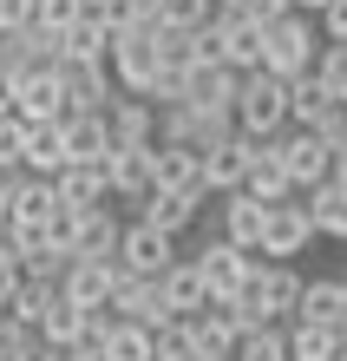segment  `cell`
I'll return each mask as SVG.
<instances>
[{"label":"cell","instance_id":"6da1fadb","mask_svg":"<svg viewBox=\"0 0 347 361\" xmlns=\"http://www.w3.org/2000/svg\"><path fill=\"white\" fill-rule=\"evenodd\" d=\"M301 283H308V276H301L295 263H255V276L243 289H236V315H243V329L255 335V329H289L295 322V302H301Z\"/></svg>","mask_w":347,"mask_h":361},{"label":"cell","instance_id":"7a4b0ae2","mask_svg":"<svg viewBox=\"0 0 347 361\" xmlns=\"http://www.w3.org/2000/svg\"><path fill=\"white\" fill-rule=\"evenodd\" d=\"M229 118H236V132L255 138V145H269L289 132V86L269 73H249L243 86H236V105H229Z\"/></svg>","mask_w":347,"mask_h":361},{"label":"cell","instance_id":"3957f363","mask_svg":"<svg viewBox=\"0 0 347 361\" xmlns=\"http://www.w3.org/2000/svg\"><path fill=\"white\" fill-rule=\"evenodd\" d=\"M315 59H321V33H315V20L282 13L275 27L263 33V73L282 79V86H295L301 73H315Z\"/></svg>","mask_w":347,"mask_h":361},{"label":"cell","instance_id":"277c9868","mask_svg":"<svg viewBox=\"0 0 347 361\" xmlns=\"http://www.w3.org/2000/svg\"><path fill=\"white\" fill-rule=\"evenodd\" d=\"M158 27L151 20H138V27H118L112 33V59H105V73H112V86L118 92H132V99H144V86L158 79Z\"/></svg>","mask_w":347,"mask_h":361},{"label":"cell","instance_id":"5b68a950","mask_svg":"<svg viewBox=\"0 0 347 361\" xmlns=\"http://www.w3.org/2000/svg\"><path fill=\"white\" fill-rule=\"evenodd\" d=\"M190 263H197V276H203V289H210V302H236V289L255 276V250H236V243H223V237H203V243H190L184 250Z\"/></svg>","mask_w":347,"mask_h":361},{"label":"cell","instance_id":"8992f818","mask_svg":"<svg viewBox=\"0 0 347 361\" xmlns=\"http://www.w3.org/2000/svg\"><path fill=\"white\" fill-rule=\"evenodd\" d=\"M184 257V243L177 237H158L151 224H125V237H118V276H144V283H158V276Z\"/></svg>","mask_w":347,"mask_h":361},{"label":"cell","instance_id":"52a82bcc","mask_svg":"<svg viewBox=\"0 0 347 361\" xmlns=\"http://www.w3.org/2000/svg\"><path fill=\"white\" fill-rule=\"evenodd\" d=\"M315 250V224H308V210L295 204H275L269 210V224H263V243H255V257L263 263H295V257H308Z\"/></svg>","mask_w":347,"mask_h":361},{"label":"cell","instance_id":"ba28073f","mask_svg":"<svg viewBox=\"0 0 347 361\" xmlns=\"http://www.w3.org/2000/svg\"><path fill=\"white\" fill-rule=\"evenodd\" d=\"M275 152H282V164H289L295 190H315V184L334 178V145L315 138V132H295V125H289V132L275 138Z\"/></svg>","mask_w":347,"mask_h":361},{"label":"cell","instance_id":"9c48e42d","mask_svg":"<svg viewBox=\"0 0 347 361\" xmlns=\"http://www.w3.org/2000/svg\"><path fill=\"white\" fill-rule=\"evenodd\" d=\"M105 132H112V152H151V145H158V105L118 92L105 105Z\"/></svg>","mask_w":347,"mask_h":361},{"label":"cell","instance_id":"30bf717a","mask_svg":"<svg viewBox=\"0 0 347 361\" xmlns=\"http://www.w3.org/2000/svg\"><path fill=\"white\" fill-rule=\"evenodd\" d=\"M112 289H118V263H92V257H72L66 276H59V295L72 309H112Z\"/></svg>","mask_w":347,"mask_h":361},{"label":"cell","instance_id":"8fae6325","mask_svg":"<svg viewBox=\"0 0 347 361\" xmlns=\"http://www.w3.org/2000/svg\"><path fill=\"white\" fill-rule=\"evenodd\" d=\"M151 178H158V190H177V197L210 204V184H203V158H197V152H177V145H151Z\"/></svg>","mask_w":347,"mask_h":361},{"label":"cell","instance_id":"7c38bea8","mask_svg":"<svg viewBox=\"0 0 347 361\" xmlns=\"http://www.w3.org/2000/svg\"><path fill=\"white\" fill-rule=\"evenodd\" d=\"M158 295H164V309H170V322H197V315L210 309V289H203V276L190 257H177L164 276H158Z\"/></svg>","mask_w":347,"mask_h":361},{"label":"cell","instance_id":"4fadbf2b","mask_svg":"<svg viewBox=\"0 0 347 361\" xmlns=\"http://www.w3.org/2000/svg\"><path fill=\"white\" fill-rule=\"evenodd\" d=\"M59 92H66V112H105L118 99L112 73L105 66H79V59H59Z\"/></svg>","mask_w":347,"mask_h":361},{"label":"cell","instance_id":"5bb4252c","mask_svg":"<svg viewBox=\"0 0 347 361\" xmlns=\"http://www.w3.org/2000/svg\"><path fill=\"white\" fill-rule=\"evenodd\" d=\"M13 118H20V125H59V118H66V92H59V73L13 79Z\"/></svg>","mask_w":347,"mask_h":361},{"label":"cell","instance_id":"9a60e30c","mask_svg":"<svg viewBox=\"0 0 347 361\" xmlns=\"http://www.w3.org/2000/svg\"><path fill=\"white\" fill-rule=\"evenodd\" d=\"M249 152H255V138H223L216 152H203V184H210V197H236V190L249 184Z\"/></svg>","mask_w":347,"mask_h":361},{"label":"cell","instance_id":"2e32d148","mask_svg":"<svg viewBox=\"0 0 347 361\" xmlns=\"http://www.w3.org/2000/svg\"><path fill=\"white\" fill-rule=\"evenodd\" d=\"M243 190H249L255 204H269V210L301 197V190H295V178H289V164H282V152H275V138L249 152V184H243Z\"/></svg>","mask_w":347,"mask_h":361},{"label":"cell","instance_id":"e0dca14e","mask_svg":"<svg viewBox=\"0 0 347 361\" xmlns=\"http://www.w3.org/2000/svg\"><path fill=\"white\" fill-rule=\"evenodd\" d=\"M112 315H118V322H138V329H151V335H158V329L170 322V309H164L158 283H144V276H118V289H112Z\"/></svg>","mask_w":347,"mask_h":361},{"label":"cell","instance_id":"ac0fdd59","mask_svg":"<svg viewBox=\"0 0 347 361\" xmlns=\"http://www.w3.org/2000/svg\"><path fill=\"white\" fill-rule=\"evenodd\" d=\"M105 178H112V210L118 204L144 210L151 190H158V178H151V152H112V158H105Z\"/></svg>","mask_w":347,"mask_h":361},{"label":"cell","instance_id":"d6986e66","mask_svg":"<svg viewBox=\"0 0 347 361\" xmlns=\"http://www.w3.org/2000/svg\"><path fill=\"white\" fill-rule=\"evenodd\" d=\"M190 335H197V355H216V361H236V348H243V315H236L229 302H210L197 322H190Z\"/></svg>","mask_w":347,"mask_h":361},{"label":"cell","instance_id":"ffe728a7","mask_svg":"<svg viewBox=\"0 0 347 361\" xmlns=\"http://www.w3.org/2000/svg\"><path fill=\"white\" fill-rule=\"evenodd\" d=\"M59 138H66V164H105V158H112L105 112H66V118H59Z\"/></svg>","mask_w":347,"mask_h":361},{"label":"cell","instance_id":"44dd1931","mask_svg":"<svg viewBox=\"0 0 347 361\" xmlns=\"http://www.w3.org/2000/svg\"><path fill=\"white\" fill-rule=\"evenodd\" d=\"M341 315H347V276H308L301 302H295V322H321L341 335Z\"/></svg>","mask_w":347,"mask_h":361},{"label":"cell","instance_id":"7402d4cb","mask_svg":"<svg viewBox=\"0 0 347 361\" xmlns=\"http://www.w3.org/2000/svg\"><path fill=\"white\" fill-rule=\"evenodd\" d=\"M7 184H13V224H20V230H46L59 210H66V204H59V190H53V178H27V171H13Z\"/></svg>","mask_w":347,"mask_h":361},{"label":"cell","instance_id":"603a6c76","mask_svg":"<svg viewBox=\"0 0 347 361\" xmlns=\"http://www.w3.org/2000/svg\"><path fill=\"white\" fill-rule=\"evenodd\" d=\"M301 210H308V224H315V243H347V184H315V190H301Z\"/></svg>","mask_w":347,"mask_h":361},{"label":"cell","instance_id":"cb8c5ba5","mask_svg":"<svg viewBox=\"0 0 347 361\" xmlns=\"http://www.w3.org/2000/svg\"><path fill=\"white\" fill-rule=\"evenodd\" d=\"M118 237H125V217H118L112 204H105V210H79V237H72V257L118 263Z\"/></svg>","mask_w":347,"mask_h":361},{"label":"cell","instance_id":"d4e9b609","mask_svg":"<svg viewBox=\"0 0 347 361\" xmlns=\"http://www.w3.org/2000/svg\"><path fill=\"white\" fill-rule=\"evenodd\" d=\"M59 204L66 210H105L112 204V178H105V164H66V171L53 178Z\"/></svg>","mask_w":347,"mask_h":361},{"label":"cell","instance_id":"484cf974","mask_svg":"<svg viewBox=\"0 0 347 361\" xmlns=\"http://www.w3.org/2000/svg\"><path fill=\"white\" fill-rule=\"evenodd\" d=\"M263 224H269V204H255L249 190H236V197H223L216 237H223V243H236V250H255V243H263Z\"/></svg>","mask_w":347,"mask_h":361},{"label":"cell","instance_id":"4316f807","mask_svg":"<svg viewBox=\"0 0 347 361\" xmlns=\"http://www.w3.org/2000/svg\"><path fill=\"white\" fill-rule=\"evenodd\" d=\"M236 79L229 66H190V86H184V105H197V112H229L236 105Z\"/></svg>","mask_w":347,"mask_h":361},{"label":"cell","instance_id":"83f0119b","mask_svg":"<svg viewBox=\"0 0 347 361\" xmlns=\"http://www.w3.org/2000/svg\"><path fill=\"white\" fill-rule=\"evenodd\" d=\"M197 197H177V190H151V204L138 210V224H151L158 237H184V230H197Z\"/></svg>","mask_w":347,"mask_h":361},{"label":"cell","instance_id":"f1b7e54d","mask_svg":"<svg viewBox=\"0 0 347 361\" xmlns=\"http://www.w3.org/2000/svg\"><path fill=\"white\" fill-rule=\"evenodd\" d=\"M328 112H334V99H328V86H321L315 73H301L295 86H289V125H295V132H315V125L328 118Z\"/></svg>","mask_w":347,"mask_h":361},{"label":"cell","instance_id":"f546056e","mask_svg":"<svg viewBox=\"0 0 347 361\" xmlns=\"http://www.w3.org/2000/svg\"><path fill=\"white\" fill-rule=\"evenodd\" d=\"M59 59H79V66H105V59H112V27H99V20H79V27L59 39Z\"/></svg>","mask_w":347,"mask_h":361},{"label":"cell","instance_id":"4dcf8cb0","mask_svg":"<svg viewBox=\"0 0 347 361\" xmlns=\"http://www.w3.org/2000/svg\"><path fill=\"white\" fill-rule=\"evenodd\" d=\"M27 178H59L66 171V138H59V125H27Z\"/></svg>","mask_w":347,"mask_h":361},{"label":"cell","instance_id":"1f68e13d","mask_svg":"<svg viewBox=\"0 0 347 361\" xmlns=\"http://www.w3.org/2000/svg\"><path fill=\"white\" fill-rule=\"evenodd\" d=\"M79 329H85V309H72L66 302V295H53V302H46V315H39V342H46V348H59V355H66L72 342H79Z\"/></svg>","mask_w":347,"mask_h":361},{"label":"cell","instance_id":"d6a6232c","mask_svg":"<svg viewBox=\"0 0 347 361\" xmlns=\"http://www.w3.org/2000/svg\"><path fill=\"white\" fill-rule=\"evenodd\" d=\"M99 361H158V335L112 315V335H105V355H99Z\"/></svg>","mask_w":347,"mask_h":361},{"label":"cell","instance_id":"836d02e7","mask_svg":"<svg viewBox=\"0 0 347 361\" xmlns=\"http://www.w3.org/2000/svg\"><path fill=\"white\" fill-rule=\"evenodd\" d=\"M341 335L321 322H289V361H334Z\"/></svg>","mask_w":347,"mask_h":361},{"label":"cell","instance_id":"e575fe53","mask_svg":"<svg viewBox=\"0 0 347 361\" xmlns=\"http://www.w3.org/2000/svg\"><path fill=\"white\" fill-rule=\"evenodd\" d=\"M53 295H59V289H46V283H20V289H13V302H7V315H13L20 329H39V315H46Z\"/></svg>","mask_w":347,"mask_h":361},{"label":"cell","instance_id":"d590c367","mask_svg":"<svg viewBox=\"0 0 347 361\" xmlns=\"http://www.w3.org/2000/svg\"><path fill=\"white\" fill-rule=\"evenodd\" d=\"M27 125L20 118H0V178H13V171H27Z\"/></svg>","mask_w":347,"mask_h":361},{"label":"cell","instance_id":"8d00e7d4","mask_svg":"<svg viewBox=\"0 0 347 361\" xmlns=\"http://www.w3.org/2000/svg\"><path fill=\"white\" fill-rule=\"evenodd\" d=\"M236 361H289V329H255V335H243Z\"/></svg>","mask_w":347,"mask_h":361},{"label":"cell","instance_id":"74e56055","mask_svg":"<svg viewBox=\"0 0 347 361\" xmlns=\"http://www.w3.org/2000/svg\"><path fill=\"white\" fill-rule=\"evenodd\" d=\"M315 79L328 86V99H334V105H347V47H321Z\"/></svg>","mask_w":347,"mask_h":361},{"label":"cell","instance_id":"f35d334b","mask_svg":"<svg viewBox=\"0 0 347 361\" xmlns=\"http://www.w3.org/2000/svg\"><path fill=\"white\" fill-rule=\"evenodd\" d=\"M158 59L164 66H197V33L190 27H158Z\"/></svg>","mask_w":347,"mask_h":361},{"label":"cell","instance_id":"ab89813d","mask_svg":"<svg viewBox=\"0 0 347 361\" xmlns=\"http://www.w3.org/2000/svg\"><path fill=\"white\" fill-rule=\"evenodd\" d=\"M33 27H39V33H53V39H66V33L79 27V0H39Z\"/></svg>","mask_w":347,"mask_h":361},{"label":"cell","instance_id":"60d3db41","mask_svg":"<svg viewBox=\"0 0 347 361\" xmlns=\"http://www.w3.org/2000/svg\"><path fill=\"white\" fill-rule=\"evenodd\" d=\"M33 348H39V335L20 329L13 315H0V361H33Z\"/></svg>","mask_w":347,"mask_h":361},{"label":"cell","instance_id":"b9f144b4","mask_svg":"<svg viewBox=\"0 0 347 361\" xmlns=\"http://www.w3.org/2000/svg\"><path fill=\"white\" fill-rule=\"evenodd\" d=\"M190 355H197L190 322H164V329H158V361H190Z\"/></svg>","mask_w":347,"mask_h":361},{"label":"cell","instance_id":"7bdbcfd3","mask_svg":"<svg viewBox=\"0 0 347 361\" xmlns=\"http://www.w3.org/2000/svg\"><path fill=\"white\" fill-rule=\"evenodd\" d=\"M315 33H321V47H347V0H328L315 13Z\"/></svg>","mask_w":347,"mask_h":361},{"label":"cell","instance_id":"ee69618b","mask_svg":"<svg viewBox=\"0 0 347 361\" xmlns=\"http://www.w3.org/2000/svg\"><path fill=\"white\" fill-rule=\"evenodd\" d=\"M39 13V0H0V33H27Z\"/></svg>","mask_w":347,"mask_h":361},{"label":"cell","instance_id":"f6af8a7d","mask_svg":"<svg viewBox=\"0 0 347 361\" xmlns=\"http://www.w3.org/2000/svg\"><path fill=\"white\" fill-rule=\"evenodd\" d=\"M13 289H20V269H13V263H0V315H7V302H13Z\"/></svg>","mask_w":347,"mask_h":361},{"label":"cell","instance_id":"bcb514c9","mask_svg":"<svg viewBox=\"0 0 347 361\" xmlns=\"http://www.w3.org/2000/svg\"><path fill=\"white\" fill-rule=\"evenodd\" d=\"M0 224H13V184L0 178Z\"/></svg>","mask_w":347,"mask_h":361},{"label":"cell","instance_id":"7dc6e473","mask_svg":"<svg viewBox=\"0 0 347 361\" xmlns=\"http://www.w3.org/2000/svg\"><path fill=\"white\" fill-rule=\"evenodd\" d=\"M321 7H328V0H289V13H301V20H315Z\"/></svg>","mask_w":347,"mask_h":361},{"label":"cell","instance_id":"c3c4849f","mask_svg":"<svg viewBox=\"0 0 347 361\" xmlns=\"http://www.w3.org/2000/svg\"><path fill=\"white\" fill-rule=\"evenodd\" d=\"M334 184H347V145H334Z\"/></svg>","mask_w":347,"mask_h":361},{"label":"cell","instance_id":"681fc988","mask_svg":"<svg viewBox=\"0 0 347 361\" xmlns=\"http://www.w3.org/2000/svg\"><path fill=\"white\" fill-rule=\"evenodd\" d=\"M334 361H347V335H341V348H334Z\"/></svg>","mask_w":347,"mask_h":361},{"label":"cell","instance_id":"f907efd6","mask_svg":"<svg viewBox=\"0 0 347 361\" xmlns=\"http://www.w3.org/2000/svg\"><path fill=\"white\" fill-rule=\"evenodd\" d=\"M190 361H216V355H190Z\"/></svg>","mask_w":347,"mask_h":361}]
</instances>
